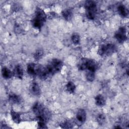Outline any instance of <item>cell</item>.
I'll return each instance as SVG.
<instances>
[{"mask_svg":"<svg viewBox=\"0 0 129 129\" xmlns=\"http://www.w3.org/2000/svg\"><path fill=\"white\" fill-rule=\"evenodd\" d=\"M62 66L63 62L60 59L53 58L46 66L40 65L37 76L42 80H46L60 72Z\"/></svg>","mask_w":129,"mask_h":129,"instance_id":"cell-1","label":"cell"},{"mask_svg":"<svg viewBox=\"0 0 129 129\" xmlns=\"http://www.w3.org/2000/svg\"><path fill=\"white\" fill-rule=\"evenodd\" d=\"M32 111L38 119V128H47L46 123L51 116V112L48 109L41 103L37 102L33 105Z\"/></svg>","mask_w":129,"mask_h":129,"instance_id":"cell-2","label":"cell"},{"mask_svg":"<svg viewBox=\"0 0 129 129\" xmlns=\"http://www.w3.org/2000/svg\"><path fill=\"white\" fill-rule=\"evenodd\" d=\"M47 18L45 12L40 8H37L35 12V16L32 20V24L34 28L40 29L43 26Z\"/></svg>","mask_w":129,"mask_h":129,"instance_id":"cell-3","label":"cell"},{"mask_svg":"<svg viewBox=\"0 0 129 129\" xmlns=\"http://www.w3.org/2000/svg\"><path fill=\"white\" fill-rule=\"evenodd\" d=\"M98 68L97 63L93 59L83 58L78 63V68L80 71H88L95 72Z\"/></svg>","mask_w":129,"mask_h":129,"instance_id":"cell-4","label":"cell"},{"mask_svg":"<svg viewBox=\"0 0 129 129\" xmlns=\"http://www.w3.org/2000/svg\"><path fill=\"white\" fill-rule=\"evenodd\" d=\"M84 7L86 10V17L89 20L95 19L97 13L96 3L93 1H87L85 3Z\"/></svg>","mask_w":129,"mask_h":129,"instance_id":"cell-5","label":"cell"},{"mask_svg":"<svg viewBox=\"0 0 129 129\" xmlns=\"http://www.w3.org/2000/svg\"><path fill=\"white\" fill-rule=\"evenodd\" d=\"M116 50V46L113 43H106L101 45L98 48V53L100 56H108Z\"/></svg>","mask_w":129,"mask_h":129,"instance_id":"cell-6","label":"cell"},{"mask_svg":"<svg viewBox=\"0 0 129 129\" xmlns=\"http://www.w3.org/2000/svg\"><path fill=\"white\" fill-rule=\"evenodd\" d=\"M126 28L124 27H120L114 34V38L119 43H122L127 39L126 35Z\"/></svg>","mask_w":129,"mask_h":129,"instance_id":"cell-7","label":"cell"},{"mask_svg":"<svg viewBox=\"0 0 129 129\" xmlns=\"http://www.w3.org/2000/svg\"><path fill=\"white\" fill-rule=\"evenodd\" d=\"M40 64L35 63H29L27 67V72L28 74L32 76H36L38 75Z\"/></svg>","mask_w":129,"mask_h":129,"instance_id":"cell-8","label":"cell"},{"mask_svg":"<svg viewBox=\"0 0 129 129\" xmlns=\"http://www.w3.org/2000/svg\"><path fill=\"white\" fill-rule=\"evenodd\" d=\"M86 119V111L83 109H80L76 114V120L78 123L80 124H83L85 122Z\"/></svg>","mask_w":129,"mask_h":129,"instance_id":"cell-9","label":"cell"},{"mask_svg":"<svg viewBox=\"0 0 129 129\" xmlns=\"http://www.w3.org/2000/svg\"><path fill=\"white\" fill-rule=\"evenodd\" d=\"M13 75L15 77L20 79L23 78L24 75V72L23 67L21 64H18L15 66L13 71Z\"/></svg>","mask_w":129,"mask_h":129,"instance_id":"cell-10","label":"cell"},{"mask_svg":"<svg viewBox=\"0 0 129 129\" xmlns=\"http://www.w3.org/2000/svg\"><path fill=\"white\" fill-rule=\"evenodd\" d=\"M30 92L35 96H39L41 94V89L38 84L36 82H33L31 85L30 88Z\"/></svg>","mask_w":129,"mask_h":129,"instance_id":"cell-11","label":"cell"},{"mask_svg":"<svg viewBox=\"0 0 129 129\" xmlns=\"http://www.w3.org/2000/svg\"><path fill=\"white\" fill-rule=\"evenodd\" d=\"M9 100L13 104H20L22 102V98L20 96L12 93L9 95Z\"/></svg>","mask_w":129,"mask_h":129,"instance_id":"cell-12","label":"cell"},{"mask_svg":"<svg viewBox=\"0 0 129 129\" xmlns=\"http://www.w3.org/2000/svg\"><path fill=\"white\" fill-rule=\"evenodd\" d=\"M117 11L119 15L122 17H127L128 15V11L126 7L122 5H119L117 7Z\"/></svg>","mask_w":129,"mask_h":129,"instance_id":"cell-13","label":"cell"},{"mask_svg":"<svg viewBox=\"0 0 129 129\" xmlns=\"http://www.w3.org/2000/svg\"><path fill=\"white\" fill-rule=\"evenodd\" d=\"M2 74L4 78L8 79L11 78L13 75V72H12L9 68L6 67H4L2 69Z\"/></svg>","mask_w":129,"mask_h":129,"instance_id":"cell-14","label":"cell"},{"mask_svg":"<svg viewBox=\"0 0 129 129\" xmlns=\"http://www.w3.org/2000/svg\"><path fill=\"white\" fill-rule=\"evenodd\" d=\"M61 14H62V16H63V17L67 21L71 20L73 16V11L70 9H66L63 10L61 12Z\"/></svg>","mask_w":129,"mask_h":129,"instance_id":"cell-15","label":"cell"},{"mask_svg":"<svg viewBox=\"0 0 129 129\" xmlns=\"http://www.w3.org/2000/svg\"><path fill=\"white\" fill-rule=\"evenodd\" d=\"M95 103L96 105L101 107L105 104L106 101L104 97L101 94H98L96 96L95 98Z\"/></svg>","mask_w":129,"mask_h":129,"instance_id":"cell-16","label":"cell"},{"mask_svg":"<svg viewBox=\"0 0 129 129\" xmlns=\"http://www.w3.org/2000/svg\"><path fill=\"white\" fill-rule=\"evenodd\" d=\"M11 115L12 117V119L13 121L16 123H20L21 119V114L20 113L16 112L13 110L11 111Z\"/></svg>","mask_w":129,"mask_h":129,"instance_id":"cell-17","label":"cell"},{"mask_svg":"<svg viewBox=\"0 0 129 129\" xmlns=\"http://www.w3.org/2000/svg\"><path fill=\"white\" fill-rule=\"evenodd\" d=\"M66 88L69 92L70 93H74L76 90V85L73 82L70 81L67 84Z\"/></svg>","mask_w":129,"mask_h":129,"instance_id":"cell-18","label":"cell"},{"mask_svg":"<svg viewBox=\"0 0 129 129\" xmlns=\"http://www.w3.org/2000/svg\"><path fill=\"white\" fill-rule=\"evenodd\" d=\"M95 72L91 71H87L86 73V80L89 82H92L95 79Z\"/></svg>","mask_w":129,"mask_h":129,"instance_id":"cell-19","label":"cell"},{"mask_svg":"<svg viewBox=\"0 0 129 129\" xmlns=\"http://www.w3.org/2000/svg\"><path fill=\"white\" fill-rule=\"evenodd\" d=\"M71 40L74 44L76 45L79 44L80 42V35L77 33L73 34L71 36Z\"/></svg>","mask_w":129,"mask_h":129,"instance_id":"cell-20","label":"cell"},{"mask_svg":"<svg viewBox=\"0 0 129 129\" xmlns=\"http://www.w3.org/2000/svg\"><path fill=\"white\" fill-rule=\"evenodd\" d=\"M43 55V51L41 49H37L34 54V58L35 60L40 59Z\"/></svg>","mask_w":129,"mask_h":129,"instance_id":"cell-21","label":"cell"},{"mask_svg":"<svg viewBox=\"0 0 129 129\" xmlns=\"http://www.w3.org/2000/svg\"><path fill=\"white\" fill-rule=\"evenodd\" d=\"M97 121L98 122V123L100 125L103 124V123H104L105 121V116L102 114H99L97 117Z\"/></svg>","mask_w":129,"mask_h":129,"instance_id":"cell-22","label":"cell"},{"mask_svg":"<svg viewBox=\"0 0 129 129\" xmlns=\"http://www.w3.org/2000/svg\"><path fill=\"white\" fill-rule=\"evenodd\" d=\"M61 125H63V126H61L62 128H72L73 126H72V123L69 121H66L64 123H63Z\"/></svg>","mask_w":129,"mask_h":129,"instance_id":"cell-23","label":"cell"}]
</instances>
